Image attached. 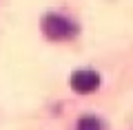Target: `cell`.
I'll return each instance as SVG.
<instances>
[{"label":"cell","mask_w":133,"mask_h":130,"mask_svg":"<svg viewBox=\"0 0 133 130\" xmlns=\"http://www.w3.org/2000/svg\"><path fill=\"white\" fill-rule=\"evenodd\" d=\"M42 31L49 40H66L76 33V24L60 13H47L42 20Z\"/></svg>","instance_id":"6da1fadb"},{"label":"cell","mask_w":133,"mask_h":130,"mask_svg":"<svg viewBox=\"0 0 133 130\" xmlns=\"http://www.w3.org/2000/svg\"><path fill=\"white\" fill-rule=\"evenodd\" d=\"M71 86L76 93H93L95 88L100 86V75L95 71H89V68H82V71H76L71 75Z\"/></svg>","instance_id":"7a4b0ae2"},{"label":"cell","mask_w":133,"mask_h":130,"mask_svg":"<svg viewBox=\"0 0 133 130\" xmlns=\"http://www.w3.org/2000/svg\"><path fill=\"white\" fill-rule=\"evenodd\" d=\"M78 130H102V124H100L98 117L84 115V117H80V121H78Z\"/></svg>","instance_id":"3957f363"}]
</instances>
